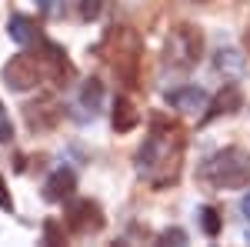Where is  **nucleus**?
I'll use <instances>...</instances> for the list:
<instances>
[{"label":"nucleus","mask_w":250,"mask_h":247,"mask_svg":"<svg viewBox=\"0 0 250 247\" xmlns=\"http://www.w3.org/2000/svg\"><path fill=\"white\" fill-rule=\"evenodd\" d=\"M23 117H27V127L34 134H43V131H50V127H57L60 104L54 97H37V100H30L23 107Z\"/></svg>","instance_id":"obj_7"},{"label":"nucleus","mask_w":250,"mask_h":247,"mask_svg":"<svg viewBox=\"0 0 250 247\" xmlns=\"http://www.w3.org/2000/svg\"><path fill=\"white\" fill-rule=\"evenodd\" d=\"M0 210H14V197L7 194V180H3V174H0Z\"/></svg>","instance_id":"obj_20"},{"label":"nucleus","mask_w":250,"mask_h":247,"mask_svg":"<svg viewBox=\"0 0 250 247\" xmlns=\"http://www.w3.org/2000/svg\"><path fill=\"white\" fill-rule=\"evenodd\" d=\"M204 57V34L190 27V23H180L173 27L170 37H167V47H164V60L167 67H177V70H190L197 67V60Z\"/></svg>","instance_id":"obj_3"},{"label":"nucleus","mask_w":250,"mask_h":247,"mask_svg":"<svg viewBox=\"0 0 250 247\" xmlns=\"http://www.w3.org/2000/svg\"><path fill=\"white\" fill-rule=\"evenodd\" d=\"M244 50H247V54H250V27H247V30H244Z\"/></svg>","instance_id":"obj_22"},{"label":"nucleus","mask_w":250,"mask_h":247,"mask_svg":"<svg viewBox=\"0 0 250 247\" xmlns=\"http://www.w3.org/2000/svg\"><path fill=\"white\" fill-rule=\"evenodd\" d=\"M43 244H63V227H60L57 221L43 224Z\"/></svg>","instance_id":"obj_18"},{"label":"nucleus","mask_w":250,"mask_h":247,"mask_svg":"<svg viewBox=\"0 0 250 247\" xmlns=\"http://www.w3.org/2000/svg\"><path fill=\"white\" fill-rule=\"evenodd\" d=\"M37 60H40V77L50 80L54 87H67V84L74 80V64L67 60L63 47H57L54 40H40Z\"/></svg>","instance_id":"obj_5"},{"label":"nucleus","mask_w":250,"mask_h":247,"mask_svg":"<svg viewBox=\"0 0 250 247\" xmlns=\"http://www.w3.org/2000/svg\"><path fill=\"white\" fill-rule=\"evenodd\" d=\"M167 104L177 107V111H187V114H197V111H207V104H210V97L204 94L197 84H187V87H177L167 94Z\"/></svg>","instance_id":"obj_10"},{"label":"nucleus","mask_w":250,"mask_h":247,"mask_svg":"<svg viewBox=\"0 0 250 247\" xmlns=\"http://www.w3.org/2000/svg\"><path fill=\"white\" fill-rule=\"evenodd\" d=\"M180 164H184V131L167 117H154L150 134L137 151V174L160 190L180 177Z\"/></svg>","instance_id":"obj_1"},{"label":"nucleus","mask_w":250,"mask_h":247,"mask_svg":"<svg viewBox=\"0 0 250 247\" xmlns=\"http://www.w3.org/2000/svg\"><path fill=\"white\" fill-rule=\"evenodd\" d=\"M187 244V234H184V230L180 227H170V230H164V234H160V244Z\"/></svg>","instance_id":"obj_19"},{"label":"nucleus","mask_w":250,"mask_h":247,"mask_svg":"<svg viewBox=\"0 0 250 247\" xmlns=\"http://www.w3.org/2000/svg\"><path fill=\"white\" fill-rule=\"evenodd\" d=\"M200 180L220 190H244L250 187V154L244 147H224L210 160H204Z\"/></svg>","instance_id":"obj_2"},{"label":"nucleus","mask_w":250,"mask_h":247,"mask_svg":"<svg viewBox=\"0 0 250 247\" xmlns=\"http://www.w3.org/2000/svg\"><path fill=\"white\" fill-rule=\"evenodd\" d=\"M7 34L14 44L20 47H30V44H40V27L34 17H27V14H14V17L7 20Z\"/></svg>","instance_id":"obj_11"},{"label":"nucleus","mask_w":250,"mask_h":247,"mask_svg":"<svg viewBox=\"0 0 250 247\" xmlns=\"http://www.w3.org/2000/svg\"><path fill=\"white\" fill-rule=\"evenodd\" d=\"M57 3H63V0H40V10H47V14H54V10H57Z\"/></svg>","instance_id":"obj_21"},{"label":"nucleus","mask_w":250,"mask_h":247,"mask_svg":"<svg viewBox=\"0 0 250 247\" xmlns=\"http://www.w3.org/2000/svg\"><path fill=\"white\" fill-rule=\"evenodd\" d=\"M104 210L97 201L90 197H77V201H67V227L77 237H90V234H100L104 230Z\"/></svg>","instance_id":"obj_4"},{"label":"nucleus","mask_w":250,"mask_h":247,"mask_svg":"<svg viewBox=\"0 0 250 247\" xmlns=\"http://www.w3.org/2000/svg\"><path fill=\"white\" fill-rule=\"evenodd\" d=\"M240 107H244V90H240V84H224V87L217 90V97L207 104L204 124H210V120H217V117H224V114H237Z\"/></svg>","instance_id":"obj_8"},{"label":"nucleus","mask_w":250,"mask_h":247,"mask_svg":"<svg viewBox=\"0 0 250 247\" xmlns=\"http://www.w3.org/2000/svg\"><path fill=\"white\" fill-rule=\"evenodd\" d=\"M0 77H3V84L10 90H30V87H37V80H43L40 77L37 54H17V57H10L3 64Z\"/></svg>","instance_id":"obj_6"},{"label":"nucleus","mask_w":250,"mask_h":247,"mask_svg":"<svg viewBox=\"0 0 250 247\" xmlns=\"http://www.w3.org/2000/svg\"><path fill=\"white\" fill-rule=\"evenodd\" d=\"M240 210H244V214L250 217V197H244V204H240Z\"/></svg>","instance_id":"obj_23"},{"label":"nucleus","mask_w":250,"mask_h":247,"mask_svg":"<svg viewBox=\"0 0 250 247\" xmlns=\"http://www.w3.org/2000/svg\"><path fill=\"white\" fill-rule=\"evenodd\" d=\"M247 241H250V230H247Z\"/></svg>","instance_id":"obj_24"},{"label":"nucleus","mask_w":250,"mask_h":247,"mask_svg":"<svg viewBox=\"0 0 250 247\" xmlns=\"http://www.w3.org/2000/svg\"><path fill=\"white\" fill-rule=\"evenodd\" d=\"M74 190H77V174L70 171V167H57L47 177V184H43V197L50 204H60V201H70Z\"/></svg>","instance_id":"obj_9"},{"label":"nucleus","mask_w":250,"mask_h":247,"mask_svg":"<svg viewBox=\"0 0 250 247\" xmlns=\"http://www.w3.org/2000/svg\"><path fill=\"white\" fill-rule=\"evenodd\" d=\"M197 217H200V227H204V234H207V237H217V234H220V227H224L220 210L210 207V204H204V207L197 210Z\"/></svg>","instance_id":"obj_14"},{"label":"nucleus","mask_w":250,"mask_h":247,"mask_svg":"<svg viewBox=\"0 0 250 247\" xmlns=\"http://www.w3.org/2000/svg\"><path fill=\"white\" fill-rule=\"evenodd\" d=\"M104 10V0H77V17L80 20H97Z\"/></svg>","instance_id":"obj_16"},{"label":"nucleus","mask_w":250,"mask_h":247,"mask_svg":"<svg viewBox=\"0 0 250 247\" xmlns=\"http://www.w3.org/2000/svg\"><path fill=\"white\" fill-rule=\"evenodd\" d=\"M110 120H114V131H117V134H130L137 124H140V111L130 104V97H117Z\"/></svg>","instance_id":"obj_12"},{"label":"nucleus","mask_w":250,"mask_h":247,"mask_svg":"<svg viewBox=\"0 0 250 247\" xmlns=\"http://www.w3.org/2000/svg\"><path fill=\"white\" fill-rule=\"evenodd\" d=\"M217 70H230V74H237V70H244V60L237 57L233 50H220V54H217Z\"/></svg>","instance_id":"obj_15"},{"label":"nucleus","mask_w":250,"mask_h":247,"mask_svg":"<svg viewBox=\"0 0 250 247\" xmlns=\"http://www.w3.org/2000/svg\"><path fill=\"white\" fill-rule=\"evenodd\" d=\"M10 140H14V124H10V114L0 100V144H10Z\"/></svg>","instance_id":"obj_17"},{"label":"nucleus","mask_w":250,"mask_h":247,"mask_svg":"<svg viewBox=\"0 0 250 247\" xmlns=\"http://www.w3.org/2000/svg\"><path fill=\"white\" fill-rule=\"evenodd\" d=\"M80 104H83L90 114H97L100 104H104V84H100V80H87L83 90H80Z\"/></svg>","instance_id":"obj_13"}]
</instances>
